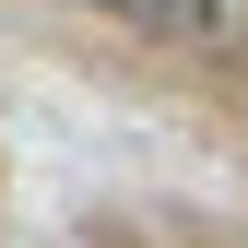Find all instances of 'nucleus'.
I'll use <instances>...</instances> for the list:
<instances>
[{
	"instance_id": "1",
	"label": "nucleus",
	"mask_w": 248,
	"mask_h": 248,
	"mask_svg": "<svg viewBox=\"0 0 248 248\" xmlns=\"http://www.w3.org/2000/svg\"><path fill=\"white\" fill-rule=\"evenodd\" d=\"M95 12L142 24V36H225V0H95Z\"/></svg>"
}]
</instances>
